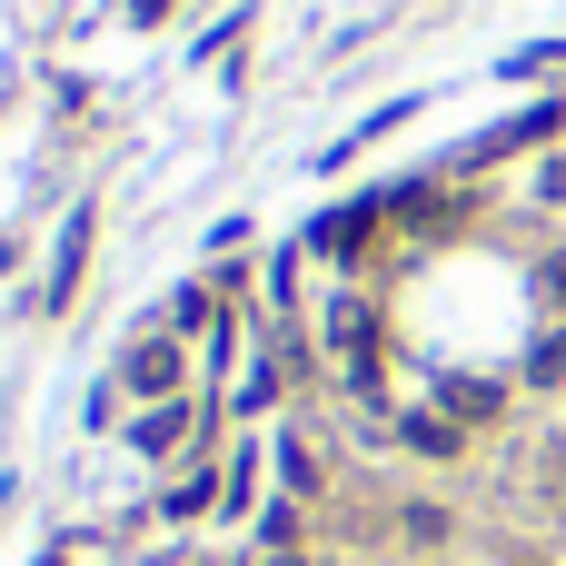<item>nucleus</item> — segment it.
Listing matches in <instances>:
<instances>
[{"label": "nucleus", "mask_w": 566, "mask_h": 566, "mask_svg": "<svg viewBox=\"0 0 566 566\" xmlns=\"http://www.w3.org/2000/svg\"><path fill=\"white\" fill-rule=\"evenodd\" d=\"M119 388L129 398H189V338L179 328H149L119 348Z\"/></svg>", "instance_id": "obj_1"}, {"label": "nucleus", "mask_w": 566, "mask_h": 566, "mask_svg": "<svg viewBox=\"0 0 566 566\" xmlns=\"http://www.w3.org/2000/svg\"><path fill=\"white\" fill-rule=\"evenodd\" d=\"M189 438H199V398H159L149 418H129V448L139 458H179Z\"/></svg>", "instance_id": "obj_2"}, {"label": "nucleus", "mask_w": 566, "mask_h": 566, "mask_svg": "<svg viewBox=\"0 0 566 566\" xmlns=\"http://www.w3.org/2000/svg\"><path fill=\"white\" fill-rule=\"evenodd\" d=\"M408 448H428V458H448V448H458V428H448V418H408Z\"/></svg>", "instance_id": "obj_3"}, {"label": "nucleus", "mask_w": 566, "mask_h": 566, "mask_svg": "<svg viewBox=\"0 0 566 566\" xmlns=\"http://www.w3.org/2000/svg\"><path fill=\"white\" fill-rule=\"evenodd\" d=\"M279 468H289V488H298V497H308V488H318V458H308V448H298V438H289V448H279Z\"/></svg>", "instance_id": "obj_4"}, {"label": "nucleus", "mask_w": 566, "mask_h": 566, "mask_svg": "<svg viewBox=\"0 0 566 566\" xmlns=\"http://www.w3.org/2000/svg\"><path fill=\"white\" fill-rule=\"evenodd\" d=\"M537 199H547V209H566V149L547 159V169H537Z\"/></svg>", "instance_id": "obj_5"}, {"label": "nucleus", "mask_w": 566, "mask_h": 566, "mask_svg": "<svg viewBox=\"0 0 566 566\" xmlns=\"http://www.w3.org/2000/svg\"><path fill=\"white\" fill-rule=\"evenodd\" d=\"M269 566H308V557H298V547H279V557H269Z\"/></svg>", "instance_id": "obj_6"}]
</instances>
